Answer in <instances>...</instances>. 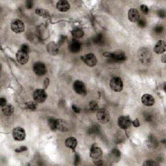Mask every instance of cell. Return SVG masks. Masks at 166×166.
Listing matches in <instances>:
<instances>
[{
    "instance_id": "obj_1",
    "label": "cell",
    "mask_w": 166,
    "mask_h": 166,
    "mask_svg": "<svg viewBox=\"0 0 166 166\" xmlns=\"http://www.w3.org/2000/svg\"><path fill=\"white\" fill-rule=\"evenodd\" d=\"M138 58L140 61L143 64H149L151 61L152 53L146 47H143L138 51Z\"/></svg>"
},
{
    "instance_id": "obj_2",
    "label": "cell",
    "mask_w": 166,
    "mask_h": 166,
    "mask_svg": "<svg viewBox=\"0 0 166 166\" xmlns=\"http://www.w3.org/2000/svg\"><path fill=\"white\" fill-rule=\"evenodd\" d=\"M102 155V152L101 149L99 147L94 145L92 147L90 150V156L93 159L95 164L96 165H101L102 160L101 157Z\"/></svg>"
},
{
    "instance_id": "obj_3",
    "label": "cell",
    "mask_w": 166,
    "mask_h": 166,
    "mask_svg": "<svg viewBox=\"0 0 166 166\" xmlns=\"http://www.w3.org/2000/svg\"><path fill=\"white\" fill-rule=\"evenodd\" d=\"M108 57L109 58L110 61L116 63L124 62L126 59L125 52L122 51H116L112 53H110Z\"/></svg>"
},
{
    "instance_id": "obj_4",
    "label": "cell",
    "mask_w": 166,
    "mask_h": 166,
    "mask_svg": "<svg viewBox=\"0 0 166 166\" xmlns=\"http://www.w3.org/2000/svg\"><path fill=\"white\" fill-rule=\"evenodd\" d=\"M110 86L113 91L116 92H119L123 88V83L120 77H115L110 80Z\"/></svg>"
},
{
    "instance_id": "obj_5",
    "label": "cell",
    "mask_w": 166,
    "mask_h": 166,
    "mask_svg": "<svg viewBox=\"0 0 166 166\" xmlns=\"http://www.w3.org/2000/svg\"><path fill=\"white\" fill-rule=\"evenodd\" d=\"M11 29L14 32L22 33L25 31V25L22 20L14 19L11 22Z\"/></svg>"
},
{
    "instance_id": "obj_6",
    "label": "cell",
    "mask_w": 166,
    "mask_h": 166,
    "mask_svg": "<svg viewBox=\"0 0 166 166\" xmlns=\"http://www.w3.org/2000/svg\"><path fill=\"white\" fill-rule=\"evenodd\" d=\"M97 118L101 123H108L110 120V113L105 108H101V109H98L97 113Z\"/></svg>"
},
{
    "instance_id": "obj_7",
    "label": "cell",
    "mask_w": 166,
    "mask_h": 166,
    "mask_svg": "<svg viewBox=\"0 0 166 166\" xmlns=\"http://www.w3.org/2000/svg\"><path fill=\"white\" fill-rule=\"evenodd\" d=\"M73 88L77 94L84 96L87 94V90L84 83L81 81H76L73 83Z\"/></svg>"
},
{
    "instance_id": "obj_8",
    "label": "cell",
    "mask_w": 166,
    "mask_h": 166,
    "mask_svg": "<svg viewBox=\"0 0 166 166\" xmlns=\"http://www.w3.org/2000/svg\"><path fill=\"white\" fill-rule=\"evenodd\" d=\"M47 95L44 89L36 90L33 93V98L37 102H43L47 99Z\"/></svg>"
},
{
    "instance_id": "obj_9",
    "label": "cell",
    "mask_w": 166,
    "mask_h": 166,
    "mask_svg": "<svg viewBox=\"0 0 166 166\" xmlns=\"http://www.w3.org/2000/svg\"><path fill=\"white\" fill-rule=\"evenodd\" d=\"M81 60H82L87 66H90V67H93V66H95L97 64V60L95 56L92 53L87 54L86 55L81 57Z\"/></svg>"
},
{
    "instance_id": "obj_10",
    "label": "cell",
    "mask_w": 166,
    "mask_h": 166,
    "mask_svg": "<svg viewBox=\"0 0 166 166\" xmlns=\"http://www.w3.org/2000/svg\"><path fill=\"white\" fill-rule=\"evenodd\" d=\"M33 70L36 75L38 76H42L47 73V68L44 63L37 62L33 66Z\"/></svg>"
},
{
    "instance_id": "obj_11",
    "label": "cell",
    "mask_w": 166,
    "mask_h": 166,
    "mask_svg": "<svg viewBox=\"0 0 166 166\" xmlns=\"http://www.w3.org/2000/svg\"><path fill=\"white\" fill-rule=\"evenodd\" d=\"M13 136L14 140L18 141L24 140L25 138V130L21 127H16L14 129L13 131Z\"/></svg>"
},
{
    "instance_id": "obj_12",
    "label": "cell",
    "mask_w": 166,
    "mask_h": 166,
    "mask_svg": "<svg viewBox=\"0 0 166 166\" xmlns=\"http://www.w3.org/2000/svg\"><path fill=\"white\" fill-rule=\"evenodd\" d=\"M132 124V121L129 116H121L118 118V125L121 129H127Z\"/></svg>"
},
{
    "instance_id": "obj_13",
    "label": "cell",
    "mask_w": 166,
    "mask_h": 166,
    "mask_svg": "<svg viewBox=\"0 0 166 166\" xmlns=\"http://www.w3.org/2000/svg\"><path fill=\"white\" fill-rule=\"evenodd\" d=\"M16 59L17 61L18 62L21 64H25L28 63L29 60V55L28 53L23 51L22 50H20L18 51L16 53Z\"/></svg>"
},
{
    "instance_id": "obj_14",
    "label": "cell",
    "mask_w": 166,
    "mask_h": 166,
    "mask_svg": "<svg viewBox=\"0 0 166 166\" xmlns=\"http://www.w3.org/2000/svg\"><path fill=\"white\" fill-rule=\"evenodd\" d=\"M128 18L131 22H138L140 20V14L136 8H131L128 11Z\"/></svg>"
},
{
    "instance_id": "obj_15",
    "label": "cell",
    "mask_w": 166,
    "mask_h": 166,
    "mask_svg": "<svg viewBox=\"0 0 166 166\" xmlns=\"http://www.w3.org/2000/svg\"><path fill=\"white\" fill-rule=\"evenodd\" d=\"M57 8L60 12H67L70 9V5L67 1L60 0L57 3Z\"/></svg>"
},
{
    "instance_id": "obj_16",
    "label": "cell",
    "mask_w": 166,
    "mask_h": 166,
    "mask_svg": "<svg viewBox=\"0 0 166 166\" xmlns=\"http://www.w3.org/2000/svg\"><path fill=\"white\" fill-rule=\"evenodd\" d=\"M81 45L77 40H73L69 45V50L72 53H77L80 51Z\"/></svg>"
},
{
    "instance_id": "obj_17",
    "label": "cell",
    "mask_w": 166,
    "mask_h": 166,
    "mask_svg": "<svg viewBox=\"0 0 166 166\" xmlns=\"http://www.w3.org/2000/svg\"><path fill=\"white\" fill-rule=\"evenodd\" d=\"M141 102L145 106L150 107L155 104V99L150 94H144L141 97Z\"/></svg>"
},
{
    "instance_id": "obj_18",
    "label": "cell",
    "mask_w": 166,
    "mask_h": 166,
    "mask_svg": "<svg viewBox=\"0 0 166 166\" xmlns=\"http://www.w3.org/2000/svg\"><path fill=\"white\" fill-rule=\"evenodd\" d=\"M165 47L166 45L165 42L163 40H159L156 44L155 47H154V51H155L156 53L160 55V54H162L165 52Z\"/></svg>"
},
{
    "instance_id": "obj_19",
    "label": "cell",
    "mask_w": 166,
    "mask_h": 166,
    "mask_svg": "<svg viewBox=\"0 0 166 166\" xmlns=\"http://www.w3.org/2000/svg\"><path fill=\"white\" fill-rule=\"evenodd\" d=\"M46 49L47 52L51 55H56L59 52V47L55 42H51L47 44Z\"/></svg>"
},
{
    "instance_id": "obj_20",
    "label": "cell",
    "mask_w": 166,
    "mask_h": 166,
    "mask_svg": "<svg viewBox=\"0 0 166 166\" xmlns=\"http://www.w3.org/2000/svg\"><path fill=\"white\" fill-rule=\"evenodd\" d=\"M57 130L61 132H66L68 130V125L64 119H57Z\"/></svg>"
},
{
    "instance_id": "obj_21",
    "label": "cell",
    "mask_w": 166,
    "mask_h": 166,
    "mask_svg": "<svg viewBox=\"0 0 166 166\" xmlns=\"http://www.w3.org/2000/svg\"><path fill=\"white\" fill-rule=\"evenodd\" d=\"M65 145L66 147L74 150L77 146V139L75 137L68 138L65 141Z\"/></svg>"
},
{
    "instance_id": "obj_22",
    "label": "cell",
    "mask_w": 166,
    "mask_h": 166,
    "mask_svg": "<svg viewBox=\"0 0 166 166\" xmlns=\"http://www.w3.org/2000/svg\"><path fill=\"white\" fill-rule=\"evenodd\" d=\"M14 110V108L11 105H6L5 107H3L2 112L5 116H11L13 114Z\"/></svg>"
},
{
    "instance_id": "obj_23",
    "label": "cell",
    "mask_w": 166,
    "mask_h": 166,
    "mask_svg": "<svg viewBox=\"0 0 166 166\" xmlns=\"http://www.w3.org/2000/svg\"><path fill=\"white\" fill-rule=\"evenodd\" d=\"M101 131V127L100 126L98 125L97 124H94L90 127L88 130V133L90 135H97L99 134Z\"/></svg>"
},
{
    "instance_id": "obj_24",
    "label": "cell",
    "mask_w": 166,
    "mask_h": 166,
    "mask_svg": "<svg viewBox=\"0 0 166 166\" xmlns=\"http://www.w3.org/2000/svg\"><path fill=\"white\" fill-rule=\"evenodd\" d=\"M57 119L54 117H49L47 118V123L51 131H55L57 130Z\"/></svg>"
},
{
    "instance_id": "obj_25",
    "label": "cell",
    "mask_w": 166,
    "mask_h": 166,
    "mask_svg": "<svg viewBox=\"0 0 166 166\" xmlns=\"http://www.w3.org/2000/svg\"><path fill=\"white\" fill-rule=\"evenodd\" d=\"M148 146L151 149H154L157 146H158V141H157L156 138L153 135H150V136L148 138L147 141Z\"/></svg>"
},
{
    "instance_id": "obj_26",
    "label": "cell",
    "mask_w": 166,
    "mask_h": 166,
    "mask_svg": "<svg viewBox=\"0 0 166 166\" xmlns=\"http://www.w3.org/2000/svg\"><path fill=\"white\" fill-rule=\"evenodd\" d=\"M35 13L38 14L39 16L44 18H48L50 16L49 13L47 11V10L43 9V8H37L35 11Z\"/></svg>"
},
{
    "instance_id": "obj_27",
    "label": "cell",
    "mask_w": 166,
    "mask_h": 166,
    "mask_svg": "<svg viewBox=\"0 0 166 166\" xmlns=\"http://www.w3.org/2000/svg\"><path fill=\"white\" fill-rule=\"evenodd\" d=\"M71 35L75 38H82L84 36V32L81 29L76 28L71 31Z\"/></svg>"
},
{
    "instance_id": "obj_28",
    "label": "cell",
    "mask_w": 166,
    "mask_h": 166,
    "mask_svg": "<svg viewBox=\"0 0 166 166\" xmlns=\"http://www.w3.org/2000/svg\"><path fill=\"white\" fill-rule=\"evenodd\" d=\"M93 40L95 44L101 45V44H104L105 37H104L103 35L101 34V33H99V34L97 35L94 38H93Z\"/></svg>"
},
{
    "instance_id": "obj_29",
    "label": "cell",
    "mask_w": 166,
    "mask_h": 166,
    "mask_svg": "<svg viewBox=\"0 0 166 166\" xmlns=\"http://www.w3.org/2000/svg\"><path fill=\"white\" fill-rule=\"evenodd\" d=\"M25 107L28 109L30 110H35L38 107V104L37 102L35 101H29L25 103Z\"/></svg>"
},
{
    "instance_id": "obj_30",
    "label": "cell",
    "mask_w": 166,
    "mask_h": 166,
    "mask_svg": "<svg viewBox=\"0 0 166 166\" xmlns=\"http://www.w3.org/2000/svg\"><path fill=\"white\" fill-rule=\"evenodd\" d=\"M89 108H90V110L92 112L98 110L99 107H98L97 102H95V101H92L89 103Z\"/></svg>"
},
{
    "instance_id": "obj_31",
    "label": "cell",
    "mask_w": 166,
    "mask_h": 166,
    "mask_svg": "<svg viewBox=\"0 0 166 166\" xmlns=\"http://www.w3.org/2000/svg\"><path fill=\"white\" fill-rule=\"evenodd\" d=\"M111 155L113 159L119 160L121 156V153L118 149H113L111 152Z\"/></svg>"
},
{
    "instance_id": "obj_32",
    "label": "cell",
    "mask_w": 166,
    "mask_h": 166,
    "mask_svg": "<svg viewBox=\"0 0 166 166\" xmlns=\"http://www.w3.org/2000/svg\"><path fill=\"white\" fill-rule=\"evenodd\" d=\"M144 118L147 121H152L153 120V116L150 113H146L144 114Z\"/></svg>"
},
{
    "instance_id": "obj_33",
    "label": "cell",
    "mask_w": 166,
    "mask_h": 166,
    "mask_svg": "<svg viewBox=\"0 0 166 166\" xmlns=\"http://www.w3.org/2000/svg\"><path fill=\"white\" fill-rule=\"evenodd\" d=\"M140 10L144 14H147L149 13V8L146 5H141L140 6Z\"/></svg>"
},
{
    "instance_id": "obj_34",
    "label": "cell",
    "mask_w": 166,
    "mask_h": 166,
    "mask_svg": "<svg viewBox=\"0 0 166 166\" xmlns=\"http://www.w3.org/2000/svg\"><path fill=\"white\" fill-rule=\"evenodd\" d=\"M164 31V28L162 25H158L155 27V32L156 34H161Z\"/></svg>"
},
{
    "instance_id": "obj_35",
    "label": "cell",
    "mask_w": 166,
    "mask_h": 166,
    "mask_svg": "<svg viewBox=\"0 0 166 166\" xmlns=\"http://www.w3.org/2000/svg\"><path fill=\"white\" fill-rule=\"evenodd\" d=\"M144 165H148V166H155L158 165L157 164V162L156 161L154 160H147L146 162H145L143 164Z\"/></svg>"
},
{
    "instance_id": "obj_36",
    "label": "cell",
    "mask_w": 166,
    "mask_h": 166,
    "mask_svg": "<svg viewBox=\"0 0 166 166\" xmlns=\"http://www.w3.org/2000/svg\"><path fill=\"white\" fill-rule=\"evenodd\" d=\"M28 150V148L25 146H21L18 148H17L16 149H15V152L18 153H23L25 150Z\"/></svg>"
},
{
    "instance_id": "obj_37",
    "label": "cell",
    "mask_w": 166,
    "mask_h": 166,
    "mask_svg": "<svg viewBox=\"0 0 166 166\" xmlns=\"http://www.w3.org/2000/svg\"><path fill=\"white\" fill-rule=\"evenodd\" d=\"M49 78L48 77L45 78L44 80V83H43L44 90H46L48 86H49Z\"/></svg>"
},
{
    "instance_id": "obj_38",
    "label": "cell",
    "mask_w": 166,
    "mask_h": 166,
    "mask_svg": "<svg viewBox=\"0 0 166 166\" xmlns=\"http://www.w3.org/2000/svg\"><path fill=\"white\" fill-rule=\"evenodd\" d=\"M138 25L140 28H145L146 26V21L143 19H140L138 22Z\"/></svg>"
},
{
    "instance_id": "obj_39",
    "label": "cell",
    "mask_w": 166,
    "mask_h": 166,
    "mask_svg": "<svg viewBox=\"0 0 166 166\" xmlns=\"http://www.w3.org/2000/svg\"><path fill=\"white\" fill-rule=\"evenodd\" d=\"M20 50H22L23 51H25V52L29 53V47L28 45L23 44L22 46L20 47Z\"/></svg>"
},
{
    "instance_id": "obj_40",
    "label": "cell",
    "mask_w": 166,
    "mask_h": 166,
    "mask_svg": "<svg viewBox=\"0 0 166 166\" xmlns=\"http://www.w3.org/2000/svg\"><path fill=\"white\" fill-rule=\"evenodd\" d=\"M33 7V1H31V0H29V1H27L25 2V7L28 9H31Z\"/></svg>"
},
{
    "instance_id": "obj_41",
    "label": "cell",
    "mask_w": 166,
    "mask_h": 166,
    "mask_svg": "<svg viewBox=\"0 0 166 166\" xmlns=\"http://www.w3.org/2000/svg\"><path fill=\"white\" fill-rule=\"evenodd\" d=\"M72 109H73V110L75 112V113L79 114L81 112V109L77 106V105H72Z\"/></svg>"
},
{
    "instance_id": "obj_42",
    "label": "cell",
    "mask_w": 166,
    "mask_h": 166,
    "mask_svg": "<svg viewBox=\"0 0 166 166\" xmlns=\"http://www.w3.org/2000/svg\"><path fill=\"white\" fill-rule=\"evenodd\" d=\"M6 105H7V100H6V99L4 97L0 99V105H1V107H4Z\"/></svg>"
},
{
    "instance_id": "obj_43",
    "label": "cell",
    "mask_w": 166,
    "mask_h": 166,
    "mask_svg": "<svg viewBox=\"0 0 166 166\" xmlns=\"http://www.w3.org/2000/svg\"><path fill=\"white\" fill-rule=\"evenodd\" d=\"M132 123L133 124L134 126H135V127H138V126H140V121H139L138 119H136L135 120H134L133 121H132Z\"/></svg>"
},
{
    "instance_id": "obj_44",
    "label": "cell",
    "mask_w": 166,
    "mask_h": 166,
    "mask_svg": "<svg viewBox=\"0 0 166 166\" xmlns=\"http://www.w3.org/2000/svg\"><path fill=\"white\" fill-rule=\"evenodd\" d=\"M66 40V37H65V36H61V37H60L59 42V46H61L62 44H64V42Z\"/></svg>"
},
{
    "instance_id": "obj_45",
    "label": "cell",
    "mask_w": 166,
    "mask_h": 166,
    "mask_svg": "<svg viewBox=\"0 0 166 166\" xmlns=\"http://www.w3.org/2000/svg\"><path fill=\"white\" fill-rule=\"evenodd\" d=\"M158 16L159 17H160V18H164L165 17V11H163V10H160V11H159L158 12Z\"/></svg>"
},
{
    "instance_id": "obj_46",
    "label": "cell",
    "mask_w": 166,
    "mask_h": 166,
    "mask_svg": "<svg viewBox=\"0 0 166 166\" xmlns=\"http://www.w3.org/2000/svg\"><path fill=\"white\" fill-rule=\"evenodd\" d=\"M79 160H80V158H79V156H78V155H75V164H77V163L79 162Z\"/></svg>"
},
{
    "instance_id": "obj_47",
    "label": "cell",
    "mask_w": 166,
    "mask_h": 166,
    "mask_svg": "<svg viewBox=\"0 0 166 166\" xmlns=\"http://www.w3.org/2000/svg\"><path fill=\"white\" fill-rule=\"evenodd\" d=\"M166 57V55H164L162 57V61L164 63H165V61H166V57Z\"/></svg>"
}]
</instances>
